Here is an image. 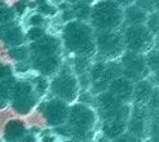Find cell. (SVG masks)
<instances>
[{
    "mask_svg": "<svg viewBox=\"0 0 159 142\" xmlns=\"http://www.w3.org/2000/svg\"><path fill=\"white\" fill-rule=\"evenodd\" d=\"M59 38L63 51H67L73 57L80 56L93 58L96 55L95 29L87 22L73 19L65 23Z\"/></svg>",
    "mask_w": 159,
    "mask_h": 142,
    "instance_id": "1",
    "label": "cell"
},
{
    "mask_svg": "<svg viewBox=\"0 0 159 142\" xmlns=\"http://www.w3.org/2000/svg\"><path fill=\"white\" fill-rule=\"evenodd\" d=\"M70 140L73 142L90 141L95 136L98 126V117L93 107L86 105L80 101L70 104L66 125Z\"/></svg>",
    "mask_w": 159,
    "mask_h": 142,
    "instance_id": "2",
    "label": "cell"
},
{
    "mask_svg": "<svg viewBox=\"0 0 159 142\" xmlns=\"http://www.w3.org/2000/svg\"><path fill=\"white\" fill-rule=\"evenodd\" d=\"M95 32H115L124 27V8L112 0H97L91 5L89 19Z\"/></svg>",
    "mask_w": 159,
    "mask_h": 142,
    "instance_id": "3",
    "label": "cell"
},
{
    "mask_svg": "<svg viewBox=\"0 0 159 142\" xmlns=\"http://www.w3.org/2000/svg\"><path fill=\"white\" fill-rule=\"evenodd\" d=\"M80 91L78 77L73 72L70 64L62 65L59 71L49 79V93L53 98H58L68 104L77 101Z\"/></svg>",
    "mask_w": 159,
    "mask_h": 142,
    "instance_id": "4",
    "label": "cell"
},
{
    "mask_svg": "<svg viewBox=\"0 0 159 142\" xmlns=\"http://www.w3.org/2000/svg\"><path fill=\"white\" fill-rule=\"evenodd\" d=\"M95 109L98 117V123L128 122L131 112V104L117 100L106 90L95 95Z\"/></svg>",
    "mask_w": 159,
    "mask_h": 142,
    "instance_id": "5",
    "label": "cell"
},
{
    "mask_svg": "<svg viewBox=\"0 0 159 142\" xmlns=\"http://www.w3.org/2000/svg\"><path fill=\"white\" fill-rule=\"evenodd\" d=\"M123 75V67L120 61H95L89 70L90 91L97 95L107 90V86L112 80Z\"/></svg>",
    "mask_w": 159,
    "mask_h": 142,
    "instance_id": "6",
    "label": "cell"
},
{
    "mask_svg": "<svg viewBox=\"0 0 159 142\" xmlns=\"http://www.w3.org/2000/svg\"><path fill=\"white\" fill-rule=\"evenodd\" d=\"M97 61H116L126 51L121 31L95 32Z\"/></svg>",
    "mask_w": 159,
    "mask_h": 142,
    "instance_id": "7",
    "label": "cell"
},
{
    "mask_svg": "<svg viewBox=\"0 0 159 142\" xmlns=\"http://www.w3.org/2000/svg\"><path fill=\"white\" fill-rule=\"evenodd\" d=\"M121 34L124 39L125 50L130 52L145 55L157 45L155 37L148 31L145 24L123 27Z\"/></svg>",
    "mask_w": 159,
    "mask_h": 142,
    "instance_id": "8",
    "label": "cell"
},
{
    "mask_svg": "<svg viewBox=\"0 0 159 142\" xmlns=\"http://www.w3.org/2000/svg\"><path fill=\"white\" fill-rule=\"evenodd\" d=\"M9 100H10L11 108L18 114L25 115L38 107L41 98L37 95L32 85V81L19 80V81H15Z\"/></svg>",
    "mask_w": 159,
    "mask_h": 142,
    "instance_id": "9",
    "label": "cell"
},
{
    "mask_svg": "<svg viewBox=\"0 0 159 142\" xmlns=\"http://www.w3.org/2000/svg\"><path fill=\"white\" fill-rule=\"evenodd\" d=\"M41 112L42 117L47 122V125L52 128L66 125L70 104L58 98H48L43 101H39L37 107Z\"/></svg>",
    "mask_w": 159,
    "mask_h": 142,
    "instance_id": "10",
    "label": "cell"
},
{
    "mask_svg": "<svg viewBox=\"0 0 159 142\" xmlns=\"http://www.w3.org/2000/svg\"><path fill=\"white\" fill-rule=\"evenodd\" d=\"M119 61H120L123 67L121 76L126 77L128 80L133 81V83H136V81L143 79H148V76L150 75L144 55L125 51L121 55V57L119 58Z\"/></svg>",
    "mask_w": 159,
    "mask_h": 142,
    "instance_id": "11",
    "label": "cell"
},
{
    "mask_svg": "<svg viewBox=\"0 0 159 142\" xmlns=\"http://www.w3.org/2000/svg\"><path fill=\"white\" fill-rule=\"evenodd\" d=\"M28 48H29V58L63 56V46L61 42V38L48 33L41 39L29 43Z\"/></svg>",
    "mask_w": 159,
    "mask_h": 142,
    "instance_id": "12",
    "label": "cell"
},
{
    "mask_svg": "<svg viewBox=\"0 0 159 142\" xmlns=\"http://www.w3.org/2000/svg\"><path fill=\"white\" fill-rule=\"evenodd\" d=\"M149 122H150V117L144 105L131 104V112H130V117L128 119V126H126V131L129 133L145 141Z\"/></svg>",
    "mask_w": 159,
    "mask_h": 142,
    "instance_id": "13",
    "label": "cell"
},
{
    "mask_svg": "<svg viewBox=\"0 0 159 142\" xmlns=\"http://www.w3.org/2000/svg\"><path fill=\"white\" fill-rule=\"evenodd\" d=\"M133 90H134V83L130 80H128L124 76L116 77L107 86V91L114 98H116L117 100H120V101L126 103V104H131Z\"/></svg>",
    "mask_w": 159,
    "mask_h": 142,
    "instance_id": "14",
    "label": "cell"
},
{
    "mask_svg": "<svg viewBox=\"0 0 159 142\" xmlns=\"http://www.w3.org/2000/svg\"><path fill=\"white\" fill-rule=\"evenodd\" d=\"M0 39L9 47H18L23 46L25 42V33L20 28V26H16L13 23H7L0 26Z\"/></svg>",
    "mask_w": 159,
    "mask_h": 142,
    "instance_id": "15",
    "label": "cell"
},
{
    "mask_svg": "<svg viewBox=\"0 0 159 142\" xmlns=\"http://www.w3.org/2000/svg\"><path fill=\"white\" fill-rule=\"evenodd\" d=\"M154 85L150 83L148 79L139 80L134 83V90H133V100L131 104L136 105H145L149 98L152 96L154 91Z\"/></svg>",
    "mask_w": 159,
    "mask_h": 142,
    "instance_id": "16",
    "label": "cell"
},
{
    "mask_svg": "<svg viewBox=\"0 0 159 142\" xmlns=\"http://www.w3.org/2000/svg\"><path fill=\"white\" fill-rule=\"evenodd\" d=\"M28 133L27 127L22 120H10L9 123H7L4 128V141L5 142H20L24 136Z\"/></svg>",
    "mask_w": 159,
    "mask_h": 142,
    "instance_id": "17",
    "label": "cell"
},
{
    "mask_svg": "<svg viewBox=\"0 0 159 142\" xmlns=\"http://www.w3.org/2000/svg\"><path fill=\"white\" fill-rule=\"evenodd\" d=\"M148 13L138 8L135 4L124 8V27L126 26H139L145 24Z\"/></svg>",
    "mask_w": 159,
    "mask_h": 142,
    "instance_id": "18",
    "label": "cell"
},
{
    "mask_svg": "<svg viewBox=\"0 0 159 142\" xmlns=\"http://www.w3.org/2000/svg\"><path fill=\"white\" fill-rule=\"evenodd\" d=\"M92 65V58H89V57H80V56H76L72 58V70L73 72L80 76V75H84L86 72H89L90 67Z\"/></svg>",
    "mask_w": 159,
    "mask_h": 142,
    "instance_id": "19",
    "label": "cell"
},
{
    "mask_svg": "<svg viewBox=\"0 0 159 142\" xmlns=\"http://www.w3.org/2000/svg\"><path fill=\"white\" fill-rule=\"evenodd\" d=\"M71 10L76 20H81V22L89 23L90 14H91V5L84 4V3H75L71 5Z\"/></svg>",
    "mask_w": 159,
    "mask_h": 142,
    "instance_id": "20",
    "label": "cell"
},
{
    "mask_svg": "<svg viewBox=\"0 0 159 142\" xmlns=\"http://www.w3.org/2000/svg\"><path fill=\"white\" fill-rule=\"evenodd\" d=\"M32 85L39 98H43L49 93V79L42 75L35 76V79L32 81Z\"/></svg>",
    "mask_w": 159,
    "mask_h": 142,
    "instance_id": "21",
    "label": "cell"
},
{
    "mask_svg": "<svg viewBox=\"0 0 159 142\" xmlns=\"http://www.w3.org/2000/svg\"><path fill=\"white\" fill-rule=\"evenodd\" d=\"M144 57H145V62L150 72L159 70V46L155 45L150 51H148L144 55Z\"/></svg>",
    "mask_w": 159,
    "mask_h": 142,
    "instance_id": "22",
    "label": "cell"
},
{
    "mask_svg": "<svg viewBox=\"0 0 159 142\" xmlns=\"http://www.w3.org/2000/svg\"><path fill=\"white\" fill-rule=\"evenodd\" d=\"M148 142H159V115L150 119L148 132H147Z\"/></svg>",
    "mask_w": 159,
    "mask_h": 142,
    "instance_id": "23",
    "label": "cell"
},
{
    "mask_svg": "<svg viewBox=\"0 0 159 142\" xmlns=\"http://www.w3.org/2000/svg\"><path fill=\"white\" fill-rule=\"evenodd\" d=\"M9 55L11 56V58L19 61V62H27L29 60V48L25 45L13 47L9 50Z\"/></svg>",
    "mask_w": 159,
    "mask_h": 142,
    "instance_id": "24",
    "label": "cell"
},
{
    "mask_svg": "<svg viewBox=\"0 0 159 142\" xmlns=\"http://www.w3.org/2000/svg\"><path fill=\"white\" fill-rule=\"evenodd\" d=\"M46 34H47V31L43 27H30L29 31L25 34V39L29 41V43H32V42L38 41V39H41Z\"/></svg>",
    "mask_w": 159,
    "mask_h": 142,
    "instance_id": "25",
    "label": "cell"
},
{
    "mask_svg": "<svg viewBox=\"0 0 159 142\" xmlns=\"http://www.w3.org/2000/svg\"><path fill=\"white\" fill-rule=\"evenodd\" d=\"M138 8H140L142 10H144L145 13H152L155 10V3L153 0H135L134 3Z\"/></svg>",
    "mask_w": 159,
    "mask_h": 142,
    "instance_id": "26",
    "label": "cell"
},
{
    "mask_svg": "<svg viewBox=\"0 0 159 142\" xmlns=\"http://www.w3.org/2000/svg\"><path fill=\"white\" fill-rule=\"evenodd\" d=\"M110 142H144V141L140 140V138H138V137H135L134 135H131V133H129L126 131V132H124L123 135H120L119 137L111 140Z\"/></svg>",
    "mask_w": 159,
    "mask_h": 142,
    "instance_id": "27",
    "label": "cell"
},
{
    "mask_svg": "<svg viewBox=\"0 0 159 142\" xmlns=\"http://www.w3.org/2000/svg\"><path fill=\"white\" fill-rule=\"evenodd\" d=\"M13 12L8 10V9H0V26L9 23L10 20L13 19Z\"/></svg>",
    "mask_w": 159,
    "mask_h": 142,
    "instance_id": "28",
    "label": "cell"
},
{
    "mask_svg": "<svg viewBox=\"0 0 159 142\" xmlns=\"http://www.w3.org/2000/svg\"><path fill=\"white\" fill-rule=\"evenodd\" d=\"M46 22V19L42 14H35V15H32L30 19H29V24L32 27H43Z\"/></svg>",
    "mask_w": 159,
    "mask_h": 142,
    "instance_id": "29",
    "label": "cell"
},
{
    "mask_svg": "<svg viewBox=\"0 0 159 142\" xmlns=\"http://www.w3.org/2000/svg\"><path fill=\"white\" fill-rule=\"evenodd\" d=\"M13 76V70L10 66L4 65V64H0V81H3L8 77Z\"/></svg>",
    "mask_w": 159,
    "mask_h": 142,
    "instance_id": "30",
    "label": "cell"
},
{
    "mask_svg": "<svg viewBox=\"0 0 159 142\" xmlns=\"http://www.w3.org/2000/svg\"><path fill=\"white\" fill-rule=\"evenodd\" d=\"M39 12H41V14L43 17L44 15H53V14H56V8H53L49 4H43V5H41V8H39Z\"/></svg>",
    "mask_w": 159,
    "mask_h": 142,
    "instance_id": "31",
    "label": "cell"
},
{
    "mask_svg": "<svg viewBox=\"0 0 159 142\" xmlns=\"http://www.w3.org/2000/svg\"><path fill=\"white\" fill-rule=\"evenodd\" d=\"M148 80L150 81V83L155 88H159V70L158 71H154V72H150V75L148 76Z\"/></svg>",
    "mask_w": 159,
    "mask_h": 142,
    "instance_id": "32",
    "label": "cell"
},
{
    "mask_svg": "<svg viewBox=\"0 0 159 142\" xmlns=\"http://www.w3.org/2000/svg\"><path fill=\"white\" fill-rule=\"evenodd\" d=\"M112 2H115L116 4H119V5L123 7V8H126L129 5H133L135 3V0H112Z\"/></svg>",
    "mask_w": 159,
    "mask_h": 142,
    "instance_id": "33",
    "label": "cell"
},
{
    "mask_svg": "<svg viewBox=\"0 0 159 142\" xmlns=\"http://www.w3.org/2000/svg\"><path fill=\"white\" fill-rule=\"evenodd\" d=\"M20 142H41V141H39V138H37L34 135H32V133H29V132H28Z\"/></svg>",
    "mask_w": 159,
    "mask_h": 142,
    "instance_id": "34",
    "label": "cell"
},
{
    "mask_svg": "<svg viewBox=\"0 0 159 142\" xmlns=\"http://www.w3.org/2000/svg\"><path fill=\"white\" fill-rule=\"evenodd\" d=\"M71 4H75V3H84V4H89V5H92L95 3V0H68Z\"/></svg>",
    "mask_w": 159,
    "mask_h": 142,
    "instance_id": "35",
    "label": "cell"
},
{
    "mask_svg": "<svg viewBox=\"0 0 159 142\" xmlns=\"http://www.w3.org/2000/svg\"><path fill=\"white\" fill-rule=\"evenodd\" d=\"M153 2H154V3H155V4H157V3H158V2H159V0H153Z\"/></svg>",
    "mask_w": 159,
    "mask_h": 142,
    "instance_id": "36",
    "label": "cell"
},
{
    "mask_svg": "<svg viewBox=\"0 0 159 142\" xmlns=\"http://www.w3.org/2000/svg\"><path fill=\"white\" fill-rule=\"evenodd\" d=\"M157 46H159V39H158V41H157Z\"/></svg>",
    "mask_w": 159,
    "mask_h": 142,
    "instance_id": "37",
    "label": "cell"
},
{
    "mask_svg": "<svg viewBox=\"0 0 159 142\" xmlns=\"http://www.w3.org/2000/svg\"><path fill=\"white\" fill-rule=\"evenodd\" d=\"M0 142H3V140H2V138H0Z\"/></svg>",
    "mask_w": 159,
    "mask_h": 142,
    "instance_id": "38",
    "label": "cell"
}]
</instances>
